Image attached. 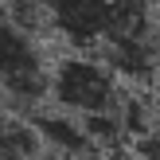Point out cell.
<instances>
[{"label": "cell", "instance_id": "obj_7", "mask_svg": "<svg viewBox=\"0 0 160 160\" xmlns=\"http://www.w3.org/2000/svg\"><path fill=\"white\" fill-rule=\"evenodd\" d=\"M152 98H156V106H160V74H156V82H152Z\"/></svg>", "mask_w": 160, "mask_h": 160}, {"label": "cell", "instance_id": "obj_5", "mask_svg": "<svg viewBox=\"0 0 160 160\" xmlns=\"http://www.w3.org/2000/svg\"><path fill=\"white\" fill-rule=\"evenodd\" d=\"M43 137H39L35 121L0 109V160H43Z\"/></svg>", "mask_w": 160, "mask_h": 160}, {"label": "cell", "instance_id": "obj_8", "mask_svg": "<svg viewBox=\"0 0 160 160\" xmlns=\"http://www.w3.org/2000/svg\"><path fill=\"white\" fill-rule=\"evenodd\" d=\"M4 4H8V0H0V12H4Z\"/></svg>", "mask_w": 160, "mask_h": 160}, {"label": "cell", "instance_id": "obj_4", "mask_svg": "<svg viewBox=\"0 0 160 160\" xmlns=\"http://www.w3.org/2000/svg\"><path fill=\"white\" fill-rule=\"evenodd\" d=\"M39 129V137H43V145L51 148L55 156H70V160H82L86 152H94V141L90 133H86L82 117L67 113V109H47V113H35L31 117Z\"/></svg>", "mask_w": 160, "mask_h": 160}, {"label": "cell", "instance_id": "obj_6", "mask_svg": "<svg viewBox=\"0 0 160 160\" xmlns=\"http://www.w3.org/2000/svg\"><path fill=\"white\" fill-rule=\"evenodd\" d=\"M82 160H117V156H113V152H102V148H94V152H86Z\"/></svg>", "mask_w": 160, "mask_h": 160}, {"label": "cell", "instance_id": "obj_1", "mask_svg": "<svg viewBox=\"0 0 160 160\" xmlns=\"http://www.w3.org/2000/svg\"><path fill=\"white\" fill-rule=\"evenodd\" d=\"M47 31L74 51H102L113 39L148 28L152 0H43Z\"/></svg>", "mask_w": 160, "mask_h": 160}, {"label": "cell", "instance_id": "obj_3", "mask_svg": "<svg viewBox=\"0 0 160 160\" xmlns=\"http://www.w3.org/2000/svg\"><path fill=\"white\" fill-rule=\"evenodd\" d=\"M51 94V67L43 59L39 35L0 12V98L16 106H39Z\"/></svg>", "mask_w": 160, "mask_h": 160}, {"label": "cell", "instance_id": "obj_2", "mask_svg": "<svg viewBox=\"0 0 160 160\" xmlns=\"http://www.w3.org/2000/svg\"><path fill=\"white\" fill-rule=\"evenodd\" d=\"M47 98L74 117H94V113H117L125 102V90L102 55L74 51L51 67V94Z\"/></svg>", "mask_w": 160, "mask_h": 160}]
</instances>
